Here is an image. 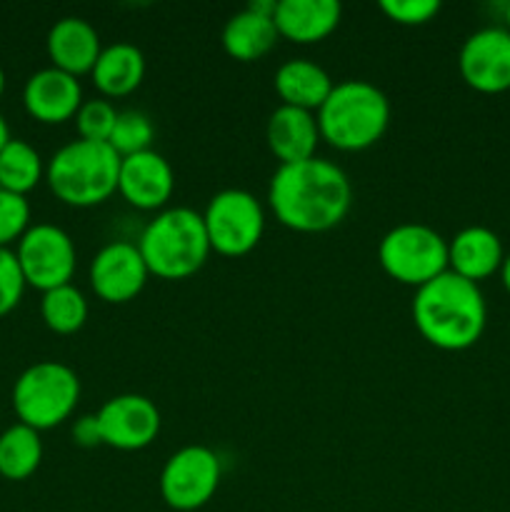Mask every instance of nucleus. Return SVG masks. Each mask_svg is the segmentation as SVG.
Instances as JSON below:
<instances>
[{
    "instance_id": "obj_1",
    "label": "nucleus",
    "mask_w": 510,
    "mask_h": 512,
    "mask_svg": "<svg viewBox=\"0 0 510 512\" xmlns=\"http://www.w3.org/2000/svg\"><path fill=\"white\" fill-rule=\"evenodd\" d=\"M275 220L295 233H325L345 220L353 205V185L340 165L325 158L278 165L268 185Z\"/></svg>"
},
{
    "instance_id": "obj_2",
    "label": "nucleus",
    "mask_w": 510,
    "mask_h": 512,
    "mask_svg": "<svg viewBox=\"0 0 510 512\" xmlns=\"http://www.w3.org/2000/svg\"><path fill=\"white\" fill-rule=\"evenodd\" d=\"M413 323L428 345L445 353H463L483 338L488 325L483 290L445 270L415 290Z\"/></svg>"
},
{
    "instance_id": "obj_3",
    "label": "nucleus",
    "mask_w": 510,
    "mask_h": 512,
    "mask_svg": "<svg viewBox=\"0 0 510 512\" xmlns=\"http://www.w3.org/2000/svg\"><path fill=\"white\" fill-rule=\"evenodd\" d=\"M320 140L343 153H360L378 143L390 125V100L368 80L335 83L315 113Z\"/></svg>"
},
{
    "instance_id": "obj_4",
    "label": "nucleus",
    "mask_w": 510,
    "mask_h": 512,
    "mask_svg": "<svg viewBox=\"0 0 510 512\" xmlns=\"http://www.w3.org/2000/svg\"><path fill=\"white\" fill-rule=\"evenodd\" d=\"M120 155L108 143L70 140L45 163L48 188L70 208H95L118 193Z\"/></svg>"
},
{
    "instance_id": "obj_5",
    "label": "nucleus",
    "mask_w": 510,
    "mask_h": 512,
    "mask_svg": "<svg viewBox=\"0 0 510 512\" xmlns=\"http://www.w3.org/2000/svg\"><path fill=\"white\" fill-rule=\"evenodd\" d=\"M138 250L150 275L160 280H185L198 273L213 253L203 213L193 208H165L145 225Z\"/></svg>"
},
{
    "instance_id": "obj_6",
    "label": "nucleus",
    "mask_w": 510,
    "mask_h": 512,
    "mask_svg": "<svg viewBox=\"0 0 510 512\" xmlns=\"http://www.w3.org/2000/svg\"><path fill=\"white\" fill-rule=\"evenodd\" d=\"M80 400V378L70 365L40 360L25 368L13 385V410L18 423L33 430L58 428L73 415Z\"/></svg>"
},
{
    "instance_id": "obj_7",
    "label": "nucleus",
    "mask_w": 510,
    "mask_h": 512,
    "mask_svg": "<svg viewBox=\"0 0 510 512\" xmlns=\"http://www.w3.org/2000/svg\"><path fill=\"white\" fill-rule=\"evenodd\" d=\"M380 268L395 283L423 288L448 270V240L423 223H400L378 243Z\"/></svg>"
},
{
    "instance_id": "obj_8",
    "label": "nucleus",
    "mask_w": 510,
    "mask_h": 512,
    "mask_svg": "<svg viewBox=\"0 0 510 512\" xmlns=\"http://www.w3.org/2000/svg\"><path fill=\"white\" fill-rule=\"evenodd\" d=\"M210 250L223 258H243L258 248L265 233V210L253 193L225 188L203 210Z\"/></svg>"
},
{
    "instance_id": "obj_9",
    "label": "nucleus",
    "mask_w": 510,
    "mask_h": 512,
    "mask_svg": "<svg viewBox=\"0 0 510 512\" xmlns=\"http://www.w3.org/2000/svg\"><path fill=\"white\" fill-rule=\"evenodd\" d=\"M15 258L23 270L25 283L40 293H48L73 280L78 250L73 238L60 225L35 223L18 240Z\"/></svg>"
},
{
    "instance_id": "obj_10",
    "label": "nucleus",
    "mask_w": 510,
    "mask_h": 512,
    "mask_svg": "<svg viewBox=\"0 0 510 512\" xmlns=\"http://www.w3.org/2000/svg\"><path fill=\"white\" fill-rule=\"evenodd\" d=\"M223 478L220 458L205 445H185L175 450L160 473V495L178 512L200 510L213 500Z\"/></svg>"
},
{
    "instance_id": "obj_11",
    "label": "nucleus",
    "mask_w": 510,
    "mask_h": 512,
    "mask_svg": "<svg viewBox=\"0 0 510 512\" xmlns=\"http://www.w3.org/2000/svg\"><path fill=\"white\" fill-rule=\"evenodd\" d=\"M95 415H98L103 445L123 453H135L153 445L163 423L153 400L138 393H123L105 400Z\"/></svg>"
},
{
    "instance_id": "obj_12",
    "label": "nucleus",
    "mask_w": 510,
    "mask_h": 512,
    "mask_svg": "<svg viewBox=\"0 0 510 512\" xmlns=\"http://www.w3.org/2000/svg\"><path fill=\"white\" fill-rule=\"evenodd\" d=\"M458 70L465 85L478 93L498 95L510 90V33L488 25L465 38L458 55Z\"/></svg>"
},
{
    "instance_id": "obj_13",
    "label": "nucleus",
    "mask_w": 510,
    "mask_h": 512,
    "mask_svg": "<svg viewBox=\"0 0 510 512\" xmlns=\"http://www.w3.org/2000/svg\"><path fill=\"white\" fill-rule=\"evenodd\" d=\"M90 288L103 303L123 305L143 293L150 270L140 255L138 243L113 240L90 260Z\"/></svg>"
},
{
    "instance_id": "obj_14",
    "label": "nucleus",
    "mask_w": 510,
    "mask_h": 512,
    "mask_svg": "<svg viewBox=\"0 0 510 512\" xmlns=\"http://www.w3.org/2000/svg\"><path fill=\"white\" fill-rule=\"evenodd\" d=\"M118 193L138 210H165L175 193V170L158 150L120 158Z\"/></svg>"
},
{
    "instance_id": "obj_15",
    "label": "nucleus",
    "mask_w": 510,
    "mask_h": 512,
    "mask_svg": "<svg viewBox=\"0 0 510 512\" xmlns=\"http://www.w3.org/2000/svg\"><path fill=\"white\" fill-rule=\"evenodd\" d=\"M23 105L38 123L60 125L75 118L83 105V85L75 75L58 68L35 70L23 88Z\"/></svg>"
},
{
    "instance_id": "obj_16",
    "label": "nucleus",
    "mask_w": 510,
    "mask_h": 512,
    "mask_svg": "<svg viewBox=\"0 0 510 512\" xmlns=\"http://www.w3.org/2000/svg\"><path fill=\"white\" fill-rule=\"evenodd\" d=\"M45 48H48L53 68L75 75V78L90 73L98 63L100 53H103V43H100L95 25H90L85 18H78V15L55 20L53 28L48 30V38H45Z\"/></svg>"
},
{
    "instance_id": "obj_17",
    "label": "nucleus",
    "mask_w": 510,
    "mask_h": 512,
    "mask_svg": "<svg viewBox=\"0 0 510 512\" xmlns=\"http://www.w3.org/2000/svg\"><path fill=\"white\" fill-rule=\"evenodd\" d=\"M503 260V240L485 225H468L448 240V270L470 283H483L490 275L500 273Z\"/></svg>"
},
{
    "instance_id": "obj_18",
    "label": "nucleus",
    "mask_w": 510,
    "mask_h": 512,
    "mask_svg": "<svg viewBox=\"0 0 510 512\" xmlns=\"http://www.w3.org/2000/svg\"><path fill=\"white\" fill-rule=\"evenodd\" d=\"M343 18L338 0H278L275 28L280 38L298 45H313L335 33Z\"/></svg>"
},
{
    "instance_id": "obj_19",
    "label": "nucleus",
    "mask_w": 510,
    "mask_h": 512,
    "mask_svg": "<svg viewBox=\"0 0 510 512\" xmlns=\"http://www.w3.org/2000/svg\"><path fill=\"white\" fill-rule=\"evenodd\" d=\"M265 140H268L270 153L280 160V165L303 163V160L315 158V150L320 143L315 113L290 108V105H278L268 118Z\"/></svg>"
},
{
    "instance_id": "obj_20",
    "label": "nucleus",
    "mask_w": 510,
    "mask_h": 512,
    "mask_svg": "<svg viewBox=\"0 0 510 512\" xmlns=\"http://www.w3.org/2000/svg\"><path fill=\"white\" fill-rule=\"evenodd\" d=\"M333 85L335 83L328 75V70L305 58L285 60L273 75L275 93L283 100L280 105L310 110V113H318L320 105L328 100Z\"/></svg>"
},
{
    "instance_id": "obj_21",
    "label": "nucleus",
    "mask_w": 510,
    "mask_h": 512,
    "mask_svg": "<svg viewBox=\"0 0 510 512\" xmlns=\"http://www.w3.org/2000/svg\"><path fill=\"white\" fill-rule=\"evenodd\" d=\"M93 85L103 98H125L135 93L145 78V55L133 43L105 45L90 70Z\"/></svg>"
},
{
    "instance_id": "obj_22",
    "label": "nucleus",
    "mask_w": 510,
    "mask_h": 512,
    "mask_svg": "<svg viewBox=\"0 0 510 512\" xmlns=\"http://www.w3.org/2000/svg\"><path fill=\"white\" fill-rule=\"evenodd\" d=\"M278 28H275L273 15L258 13L248 5L240 13L230 15L223 28V48L225 53L240 63H253L268 55L278 43Z\"/></svg>"
},
{
    "instance_id": "obj_23",
    "label": "nucleus",
    "mask_w": 510,
    "mask_h": 512,
    "mask_svg": "<svg viewBox=\"0 0 510 512\" xmlns=\"http://www.w3.org/2000/svg\"><path fill=\"white\" fill-rule=\"evenodd\" d=\"M43 463V440L38 430L15 423L0 433V475L5 480H28Z\"/></svg>"
},
{
    "instance_id": "obj_24",
    "label": "nucleus",
    "mask_w": 510,
    "mask_h": 512,
    "mask_svg": "<svg viewBox=\"0 0 510 512\" xmlns=\"http://www.w3.org/2000/svg\"><path fill=\"white\" fill-rule=\"evenodd\" d=\"M45 178V163L28 140L10 138L0 150V190L28 195Z\"/></svg>"
},
{
    "instance_id": "obj_25",
    "label": "nucleus",
    "mask_w": 510,
    "mask_h": 512,
    "mask_svg": "<svg viewBox=\"0 0 510 512\" xmlns=\"http://www.w3.org/2000/svg\"><path fill=\"white\" fill-rule=\"evenodd\" d=\"M40 315L48 330L58 335H73L88 323V300L73 283L43 293Z\"/></svg>"
},
{
    "instance_id": "obj_26",
    "label": "nucleus",
    "mask_w": 510,
    "mask_h": 512,
    "mask_svg": "<svg viewBox=\"0 0 510 512\" xmlns=\"http://www.w3.org/2000/svg\"><path fill=\"white\" fill-rule=\"evenodd\" d=\"M153 138H155V125L143 110H118V120H115V128L110 133L108 145L120 155V158H128V155L143 153V150H153Z\"/></svg>"
},
{
    "instance_id": "obj_27",
    "label": "nucleus",
    "mask_w": 510,
    "mask_h": 512,
    "mask_svg": "<svg viewBox=\"0 0 510 512\" xmlns=\"http://www.w3.org/2000/svg\"><path fill=\"white\" fill-rule=\"evenodd\" d=\"M75 128H78L80 140H93V143H108L110 133L118 120V110L110 100H83L80 110L75 113Z\"/></svg>"
},
{
    "instance_id": "obj_28",
    "label": "nucleus",
    "mask_w": 510,
    "mask_h": 512,
    "mask_svg": "<svg viewBox=\"0 0 510 512\" xmlns=\"http://www.w3.org/2000/svg\"><path fill=\"white\" fill-rule=\"evenodd\" d=\"M30 228V203L25 195L0 190V248L18 243Z\"/></svg>"
},
{
    "instance_id": "obj_29",
    "label": "nucleus",
    "mask_w": 510,
    "mask_h": 512,
    "mask_svg": "<svg viewBox=\"0 0 510 512\" xmlns=\"http://www.w3.org/2000/svg\"><path fill=\"white\" fill-rule=\"evenodd\" d=\"M25 278L20 270L15 250L0 248V318L8 315L10 310L18 308L25 293Z\"/></svg>"
},
{
    "instance_id": "obj_30",
    "label": "nucleus",
    "mask_w": 510,
    "mask_h": 512,
    "mask_svg": "<svg viewBox=\"0 0 510 512\" xmlns=\"http://www.w3.org/2000/svg\"><path fill=\"white\" fill-rule=\"evenodd\" d=\"M380 10L398 25H425L440 13L438 0H383Z\"/></svg>"
},
{
    "instance_id": "obj_31",
    "label": "nucleus",
    "mask_w": 510,
    "mask_h": 512,
    "mask_svg": "<svg viewBox=\"0 0 510 512\" xmlns=\"http://www.w3.org/2000/svg\"><path fill=\"white\" fill-rule=\"evenodd\" d=\"M70 435H73V443L80 445V448H85V450L103 445V438H100L98 415H80V418H75Z\"/></svg>"
},
{
    "instance_id": "obj_32",
    "label": "nucleus",
    "mask_w": 510,
    "mask_h": 512,
    "mask_svg": "<svg viewBox=\"0 0 510 512\" xmlns=\"http://www.w3.org/2000/svg\"><path fill=\"white\" fill-rule=\"evenodd\" d=\"M500 280H503V288L508 290V295H510V253L505 255L503 268H500Z\"/></svg>"
},
{
    "instance_id": "obj_33",
    "label": "nucleus",
    "mask_w": 510,
    "mask_h": 512,
    "mask_svg": "<svg viewBox=\"0 0 510 512\" xmlns=\"http://www.w3.org/2000/svg\"><path fill=\"white\" fill-rule=\"evenodd\" d=\"M8 140H10V128H8V120H5L3 115H0V150H3L5 145H8Z\"/></svg>"
},
{
    "instance_id": "obj_34",
    "label": "nucleus",
    "mask_w": 510,
    "mask_h": 512,
    "mask_svg": "<svg viewBox=\"0 0 510 512\" xmlns=\"http://www.w3.org/2000/svg\"><path fill=\"white\" fill-rule=\"evenodd\" d=\"M3 93H5V70L3 65H0V98H3Z\"/></svg>"
},
{
    "instance_id": "obj_35",
    "label": "nucleus",
    "mask_w": 510,
    "mask_h": 512,
    "mask_svg": "<svg viewBox=\"0 0 510 512\" xmlns=\"http://www.w3.org/2000/svg\"><path fill=\"white\" fill-rule=\"evenodd\" d=\"M505 30L510 33V3L505 5Z\"/></svg>"
}]
</instances>
